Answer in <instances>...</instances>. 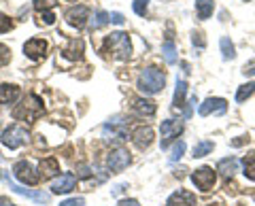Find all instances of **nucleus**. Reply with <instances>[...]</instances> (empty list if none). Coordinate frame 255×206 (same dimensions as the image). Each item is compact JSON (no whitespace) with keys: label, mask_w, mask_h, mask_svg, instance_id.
<instances>
[{"label":"nucleus","mask_w":255,"mask_h":206,"mask_svg":"<svg viewBox=\"0 0 255 206\" xmlns=\"http://www.w3.org/2000/svg\"><path fill=\"white\" fill-rule=\"evenodd\" d=\"M164 85H166V77H164L162 70H157L155 66L145 68V70L140 73V77H138V90H140L142 94H147V96L162 92Z\"/></svg>","instance_id":"obj_1"},{"label":"nucleus","mask_w":255,"mask_h":206,"mask_svg":"<svg viewBox=\"0 0 255 206\" xmlns=\"http://www.w3.org/2000/svg\"><path fill=\"white\" fill-rule=\"evenodd\" d=\"M43 100L38 96H28L21 104L13 110V117L15 119H26V121H34L43 115Z\"/></svg>","instance_id":"obj_2"},{"label":"nucleus","mask_w":255,"mask_h":206,"mask_svg":"<svg viewBox=\"0 0 255 206\" xmlns=\"http://www.w3.org/2000/svg\"><path fill=\"white\" fill-rule=\"evenodd\" d=\"M105 47L115 55L117 60H128L132 53V45H130V36L126 32H113L111 36H107Z\"/></svg>","instance_id":"obj_3"},{"label":"nucleus","mask_w":255,"mask_h":206,"mask_svg":"<svg viewBox=\"0 0 255 206\" xmlns=\"http://www.w3.org/2000/svg\"><path fill=\"white\" fill-rule=\"evenodd\" d=\"M28 140H30V132L23 125H9L2 132V138H0V142L9 149H17L21 145H26Z\"/></svg>","instance_id":"obj_4"},{"label":"nucleus","mask_w":255,"mask_h":206,"mask_svg":"<svg viewBox=\"0 0 255 206\" xmlns=\"http://www.w3.org/2000/svg\"><path fill=\"white\" fill-rule=\"evenodd\" d=\"M102 138L113 140V142L128 140V128H126V121L122 117H113V119H109L105 125H102Z\"/></svg>","instance_id":"obj_5"},{"label":"nucleus","mask_w":255,"mask_h":206,"mask_svg":"<svg viewBox=\"0 0 255 206\" xmlns=\"http://www.w3.org/2000/svg\"><path fill=\"white\" fill-rule=\"evenodd\" d=\"M13 174H15V179L23 185H36L38 179H41V174H36V170L32 168V164L26 162V160H21V162H17L13 166Z\"/></svg>","instance_id":"obj_6"},{"label":"nucleus","mask_w":255,"mask_h":206,"mask_svg":"<svg viewBox=\"0 0 255 206\" xmlns=\"http://www.w3.org/2000/svg\"><path fill=\"white\" fill-rule=\"evenodd\" d=\"M215 181H217V174H215L213 168H209V166H202V168H198L194 174H191V183H194L198 189H202V192H211Z\"/></svg>","instance_id":"obj_7"},{"label":"nucleus","mask_w":255,"mask_h":206,"mask_svg":"<svg viewBox=\"0 0 255 206\" xmlns=\"http://www.w3.org/2000/svg\"><path fill=\"white\" fill-rule=\"evenodd\" d=\"M4 181H6V185H9V189H13L15 194L26 196V198H30V200H34L36 204H49V194H45V192H34V189L21 187V185L15 183V181L9 177V174H4Z\"/></svg>","instance_id":"obj_8"},{"label":"nucleus","mask_w":255,"mask_h":206,"mask_svg":"<svg viewBox=\"0 0 255 206\" xmlns=\"http://www.w3.org/2000/svg\"><path fill=\"white\" fill-rule=\"evenodd\" d=\"M64 17H66L68 26H73V28H77V30H81L85 23H87V19H90V9H87V6H83V4L70 6Z\"/></svg>","instance_id":"obj_9"},{"label":"nucleus","mask_w":255,"mask_h":206,"mask_svg":"<svg viewBox=\"0 0 255 206\" xmlns=\"http://www.w3.org/2000/svg\"><path fill=\"white\" fill-rule=\"evenodd\" d=\"M128 164H130V153L126 149H115L107 157V166L111 172H122L124 168H128Z\"/></svg>","instance_id":"obj_10"},{"label":"nucleus","mask_w":255,"mask_h":206,"mask_svg":"<svg viewBox=\"0 0 255 206\" xmlns=\"http://www.w3.org/2000/svg\"><path fill=\"white\" fill-rule=\"evenodd\" d=\"M228 110V102L223 98H206L200 106H198V113L202 117L206 115H223Z\"/></svg>","instance_id":"obj_11"},{"label":"nucleus","mask_w":255,"mask_h":206,"mask_svg":"<svg viewBox=\"0 0 255 206\" xmlns=\"http://www.w3.org/2000/svg\"><path fill=\"white\" fill-rule=\"evenodd\" d=\"M75 187H77V177L73 172H64L51 183V192L53 194H68V192H73Z\"/></svg>","instance_id":"obj_12"},{"label":"nucleus","mask_w":255,"mask_h":206,"mask_svg":"<svg viewBox=\"0 0 255 206\" xmlns=\"http://www.w3.org/2000/svg\"><path fill=\"white\" fill-rule=\"evenodd\" d=\"M181 132H183V121H174V119L162 121V149L168 147L170 138L179 136Z\"/></svg>","instance_id":"obj_13"},{"label":"nucleus","mask_w":255,"mask_h":206,"mask_svg":"<svg viewBox=\"0 0 255 206\" xmlns=\"http://www.w3.org/2000/svg\"><path fill=\"white\" fill-rule=\"evenodd\" d=\"M23 53H26L30 60H41L47 53V43L43 38H32V41H28L23 45Z\"/></svg>","instance_id":"obj_14"},{"label":"nucleus","mask_w":255,"mask_h":206,"mask_svg":"<svg viewBox=\"0 0 255 206\" xmlns=\"http://www.w3.org/2000/svg\"><path fill=\"white\" fill-rule=\"evenodd\" d=\"M132 140H134V145H136L138 149H147L151 142H153V130L149 128H145V125H138L136 130L132 132Z\"/></svg>","instance_id":"obj_15"},{"label":"nucleus","mask_w":255,"mask_h":206,"mask_svg":"<svg viewBox=\"0 0 255 206\" xmlns=\"http://www.w3.org/2000/svg\"><path fill=\"white\" fill-rule=\"evenodd\" d=\"M166 206H196V196L185 189H179L166 200Z\"/></svg>","instance_id":"obj_16"},{"label":"nucleus","mask_w":255,"mask_h":206,"mask_svg":"<svg viewBox=\"0 0 255 206\" xmlns=\"http://www.w3.org/2000/svg\"><path fill=\"white\" fill-rule=\"evenodd\" d=\"M38 170H41L43 179H51L53 174L60 172V164L55 157H45V160H41V164H38Z\"/></svg>","instance_id":"obj_17"},{"label":"nucleus","mask_w":255,"mask_h":206,"mask_svg":"<svg viewBox=\"0 0 255 206\" xmlns=\"http://www.w3.org/2000/svg\"><path fill=\"white\" fill-rule=\"evenodd\" d=\"M19 98V87L15 85H0V104H11Z\"/></svg>","instance_id":"obj_18"},{"label":"nucleus","mask_w":255,"mask_h":206,"mask_svg":"<svg viewBox=\"0 0 255 206\" xmlns=\"http://www.w3.org/2000/svg\"><path fill=\"white\" fill-rule=\"evenodd\" d=\"M134 110H136L138 115L151 117V115H155V102L147 100V98H136L134 100Z\"/></svg>","instance_id":"obj_19"},{"label":"nucleus","mask_w":255,"mask_h":206,"mask_svg":"<svg viewBox=\"0 0 255 206\" xmlns=\"http://www.w3.org/2000/svg\"><path fill=\"white\" fill-rule=\"evenodd\" d=\"M217 170L223 174V177H234L236 170H238V160L236 157H226L217 164Z\"/></svg>","instance_id":"obj_20"},{"label":"nucleus","mask_w":255,"mask_h":206,"mask_svg":"<svg viewBox=\"0 0 255 206\" xmlns=\"http://www.w3.org/2000/svg\"><path fill=\"white\" fill-rule=\"evenodd\" d=\"M196 11H198V19H209L215 11L213 0H196Z\"/></svg>","instance_id":"obj_21"},{"label":"nucleus","mask_w":255,"mask_h":206,"mask_svg":"<svg viewBox=\"0 0 255 206\" xmlns=\"http://www.w3.org/2000/svg\"><path fill=\"white\" fill-rule=\"evenodd\" d=\"M185 96H187V83L183 79H177V90H174V108H181L185 104Z\"/></svg>","instance_id":"obj_22"},{"label":"nucleus","mask_w":255,"mask_h":206,"mask_svg":"<svg viewBox=\"0 0 255 206\" xmlns=\"http://www.w3.org/2000/svg\"><path fill=\"white\" fill-rule=\"evenodd\" d=\"M64 53H66V58H70V60H79L83 53V43L75 38V41H70V45L64 49Z\"/></svg>","instance_id":"obj_23"},{"label":"nucleus","mask_w":255,"mask_h":206,"mask_svg":"<svg viewBox=\"0 0 255 206\" xmlns=\"http://www.w3.org/2000/svg\"><path fill=\"white\" fill-rule=\"evenodd\" d=\"M162 53H164V60L168 62V64H177V47H174V43L170 41V38L164 43Z\"/></svg>","instance_id":"obj_24"},{"label":"nucleus","mask_w":255,"mask_h":206,"mask_svg":"<svg viewBox=\"0 0 255 206\" xmlns=\"http://www.w3.org/2000/svg\"><path fill=\"white\" fill-rule=\"evenodd\" d=\"M219 47H221V53H223V60H234L236 58V51H234V45L230 41L228 36H223L219 41Z\"/></svg>","instance_id":"obj_25"},{"label":"nucleus","mask_w":255,"mask_h":206,"mask_svg":"<svg viewBox=\"0 0 255 206\" xmlns=\"http://www.w3.org/2000/svg\"><path fill=\"white\" fill-rule=\"evenodd\" d=\"M243 166H245V177L251 179V181H255V151L245 157Z\"/></svg>","instance_id":"obj_26"},{"label":"nucleus","mask_w":255,"mask_h":206,"mask_svg":"<svg viewBox=\"0 0 255 206\" xmlns=\"http://www.w3.org/2000/svg\"><path fill=\"white\" fill-rule=\"evenodd\" d=\"M215 149V145L211 140H202V142H198V145L194 147V157H204V155H209L211 151Z\"/></svg>","instance_id":"obj_27"},{"label":"nucleus","mask_w":255,"mask_h":206,"mask_svg":"<svg viewBox=\"0 0 255 206\" xmlns=\"http://www.w3.org/2000/svg\"><path fill=\"white\" fill-rule=\"evenodd\" d=\"M253 94H255V83H245V85H241V90L236 94V102H245L247 98H251Z\"/></svg>","instance_id":"obj_28"},{"label":"nucleus","mask_w":255,"mask_h":206,"mask_svg":"<svg viewBox=\"0 0 255 206\" xmlns=\"http://www.w3.org/2000/svg\"><path fill=\"white\" fill-rule=\"evenodd\" d=\"M109 21H111V13L98 11V13H96V17L92 19V28H102V26H107Z\"/></svg>","instance_id":"obj_29"},{"label":"nucleus","mask_w":255,"mask_h":206,"mask_svg":"<svg viewBox=\"0 0 255 206\" xmlns=\"http://www.w3.org/2000/svg\"><path fill=\"white\" fill-rule=\"evenodd\" d=\"M183 153H185V142H183V140H179L177 145L172 147V155H170V162H177V160H181V157H183Z\"/></svg>","instance_id":"obj_30"},{"label":"nucleus","mask_w":255,"mask_h":206,"mask_svg":"<svg viewBox=\"0 0 255 206\" xmlns=\"http://www.w3.org/2000/svg\"><path fill=\"white\" fill-rule=\"evenodd\" d=\"M38 21L45 23V26H51V23L55 21L53 11H38Z\"/></svg>","instance_id":"obj_31"},{"label":"nucleus","mask_w":255,"mask_h":206,"mask_svg":"<svg viewBox=\"0 0 255 206\" xmlns=\"http://www.w3.org/2000/svg\"><path fill=\"white\" fill-rule=\"evenodd\" d=\"M147 2H149V0H134V4H132L134 13L140 15V17H142V15L147 13Z\"/></svg>","instance_id":"obj_32"},{"label":"nucleus","mask_w":255,"mask_h":206,"mask_svg":"<svg viewBox=\"0 0 255 206\" xmlns=\"http://www.w3.org/2000/svg\"><path fill=\"white\" fill-rule=\"evenodd\" d=\"M9 60H11V51H9V47L0 43V66L9 64Z\"/></svg>","instance_id":"obj_33"},{"label":"nucleus","mask_w":255,"mask_h":206,"mask_svg":"<svg viewBox=\"0 0 255 206\" xmlns=\"http://www.w3.org/2000/svg\"><path fill=\"white\" fill-rule=\"evenodd\" d=\"M13 28V23H11V19L6 17L4 13H0V32H9V30Z\"/></svg>","instance_id":"obj_34"},{"label":"nucleus","mask_w":255,"mask_h":206,"mask_svg":"<svg viewBox=\"0 0 255 206\" xmlns=\"http://www.w3.org/2000/svg\"><path fill=\"white\" fill-rule=\"evenodd\" d=\"M83 204H85L83 198H70V200H64L60 206H83Z\"/></svg>","instance_id":"obj_35"},{"label":"nucleus","mask_w":255,"mask_h":206,"mask_svg":"<svg viewBox=\"0 0 255 206\" xmlns=\"http://www.w3.org/2000/svg\"><path fill=\"white\" fill-rule=\"evenodd\" d=\"M191 41H194V45L200 47V49H204V47H206V41H204V36L200 32H194V38H191Z\"/></svg>","instance_id":"obj_36"},{"label":"nucleus","mask_w":255,"mask_h":206,"mask_svg":"<svg viewBox=\"0 0 255 206\" xmlns=\"http://www.w3.org/2000/svg\"><path fill=\"white\" fill-rule=\"evenodd\" d=\"M49 4H53L51 0H34V9H38V11H41V9L47 11V6H49Z\"/></svg>","instance_id":"obj_37"},{"label":"nucleus","mask_w":255,"mask_h":206,"mask_svg":"<svg viewBox=\"0 0 255 206\" xmlns=\"http://www.w3.org/2000/svg\"><path fill=\"white\" fill-rule=\"evenodd\" d=\"M111 21L117 23V26H122V23H124V15L122 13H111Z\"/></svg>","instance_id":"obj_38"},{"label":"nucleus","mask_w":255,"mask_h":206,"mask_svg":"<svg viewBox=\"0 0 255 206\" xmlns=\"http://www.w3.org/2000/svg\"><path fill=\"white\" fill-rule=\"evenodd\" d=\"M245 142H249V136H238L232 140V147H243Z\"/></svg>","instance_id":"obj_39"},{"label":"nucleus","mask_w":255,"mask_h":206,"mask_svg":"<svg viewBox=\"0 0 255 206\" xmlns=\"http://www.w3.org/2000/svg\"><path fill=\"white\" fill-rule=\"evenodd\" d=\"M117 206H140L136 200H122V202H119Z\"/></svg>","instance_id":"obj_40"},{"label":"nucleus","mask_w":255,"mask_h":206,"mask_svg":"<svg viewBox=\"0 0 255 206\" xmlns=\"http://www.w3.org/2000/svg\"><path fill=\"white\" fill-rule=\"evenodd\" d=\"M124 189H126V185H117V187L113 189V196H117V194H122V192H124Z\"/></svg>","instance_id":"obj_41"},{"label":"nucleus","mask_w":255,"mask_h":206,"mask_svg":"<svg viewBox=\"0 0 255 206\" xmlns=\"http://www.w3.org/2000/svg\"><path fill=\"white\" fill-rule=\"evenodd\" d=\"M9 204V200H6V198H0V206H6Z\"/></svg>","instance_id":"obj_42"},{"label":"nucleus","mask_w":255,"mask_h":206,"mask_svg":"<svg viewBox=\"0 0 255 206\" xmlns=\"http://www.w3.org/2000/svg\"><path fill=\"white\" fill-rule=\"evenodd\" d=\"M206 206H221V204H206Z\"/></svg>","instance_id":"obj_43"},{"label":"nucleus","mask_w":255,"mask_h":206,"mask_svg":"<svg viewBox=\"0 0 255 206\" xmlns=\"http://www.w3.org/2000/svg\"><path fill=\"white\" fill-rule=\"evenodd\" d=\"M249 73H253V75H255V68H253V70H249Z\"/></svg>","instance_id":"obj_44"},{"label":"nucleus","mask_w":255,"mask_h":206,"mask_svg":"<svg viewBox=\"0 0 255 206\" xmlns=\"http://www.w3.org/2000/svg\"><path fill=\"white\" fill-rule=\"evenodd\" d=\"M66 2H75V0H66Z\"/></svg>","instance_id":"obj_45"},{"label":"nucleus","mask_w":255,"mask_h":206,"mask_svg":"<svg viewBox=\"0 0 255 206\" xmlns=\"http://www.w3.org/2000/svg\"><path fill=\"white\" fill-rule=\"evenodd\" d=\"M245 2H249V0H245Z\"/></svg>","instance_id":"obj_46"}]
</instances>
